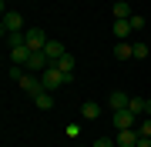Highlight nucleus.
Wrapping results in <instances>:
<instances>
[{
    "label": "nucleus",
    "mask_w": 151,
    "mask_h": 147,
    "mask_svg": "<svg viewBox=\"0 0 151 147\" xmlns=\"http://www.w3.org/2000/svg\"><path fill=\"white\" fill-rule=\"evenodd\" d=\"M148 114H151V100H148Z\"/></svg>",
    "instance_id": "obj_25"
},
{
    "label": "nucleus",
    "mask_w": 151,
    "mask_h": 147,
    "mask_svg": "<svg viewBox=\"0 0 151 147\" xmlns=\"http://www.w3.org/2000/svg\"><path fill=\"white\" fill-rule=\"evenodd\" d=\"M40 80H44V90H50V94H54V90L60 87V84H70V80H74V74H64L57 64H50L47 70L40 74Z\"/></svg>",
    "instance_id": "obj_1"
},
{
    "label": "nucleus",
    "mask_w": 151,
    "mask_h": 147,
    "mask_svg": "<svg viewBox=\"0 0 151 147\" xmlns=\"http://www.w3.org/2000/svg\"><path fill=\"white\" fill-rule=\"evenodd\" d=\"M47 67H50V57L44 54V50H34L30 60H27V74H44Z\"/></svg>",
    "instance_id": "obj_4"
},
{
    "label": "nucleus",
    "mask_w": 151,
    "mask_h": 147,
    "mask_svg": "<svg viewBox=\"0 0 151 147\" xmlns=\"http://www.w3.org/2000/svg\"><path fill=\"white\" fill-rule=\"evenodd\" d=\"M128 110H131L134 117H145V114H148V100H145V97H131Z\"/></svg>",
    "instance_id": "obj_15"
},
{
    "label": "nucleus",
    "mask_w": 151,
    "mask_h": 147,
    "mask_svg": "<svg viewBox=\"0 0 151 147\" xmlns=\"http://www.w3.org/2000/svg\"><path fill=\"white\" fill-rule=\"evenodd\" d=\"M54 64H57V67H60V70H64V74H74L77 60H74V54H60V57L54 60Z\"/></svg>",
    "instance_id": "obj_14"
},
{
    "label": "nucleus",
    "mask_w": 151,
    "mask_h": 147,
    "mask_svg": "<svg viewBox=\"0 0 151 147\" xmlns=\"http://www.w3.org/2000/svg\"><path fill=\"white\" fill-rule=\"evenodd\" d=\"M131 57H134V44L118 40V44H114V60H131Z\"/></svg>",
    "instance_id": "obj_9"
},
{
    "label": "nucleus",
    "mask_w": 151,
    "mask_h": 147,
    "mask_svg": "<svg viewBox=\"0 0 151 147\" xmlns=\"http://www.w3.org/2000/svg\"><path fill=\"white\" fill-rule=\"evenodd\" d=\"M30 54H34L30 47H14V50H10V64H14V67H24V70H27V60H30Z\"/></svg>",
    "instance_id": "obj_7"
},
{
    "label": "nucleus",
    "mask_w": 151,
    "mask_h": 147,
    "mask_svg": "<svg viewBox=\"0 0 151 147\" xmlns=\"http://www.w3.org/2000/svg\"><path fill=\"white\" fill-rule=\"evenodd\" d=\"M7 47H27V37H24V30H17V33H7Z\"/></svg>",
    "instance_id": "obj_18"
},
{
    "label": "nucleus",
    "mask_w": 151,
    "mask_h": 147,
    "mask_svg": "<svg viewBox=\"0 0 151 147\" xmlns=\"http://www.w3.org/2000/svg\"><path fill=\"white\" fill-rule=\"evenodd\" d=\"M24 37H27V47L30 50H44V47H47V33H44L40 27H27Z\"/></svg>",
    "instance_id": "obj_5"
},
{
    "label": "nucleus",
    "mask_w": 151,
    "mask_h": 147,
    "mask_svg": "<svg viewBox=\"0 0 151 147\" xmlns=\"http://www.w3.org/2000/svg\"><path fill=\"white\" fill-rule=\"evenodd\" d=\"M81 117H84V120H97V117H101V104L84 100V104H81Z\"/></svg>",
    "instance_id": "obj_10"
},
{
    "label": "nucleus",
    "mask_w": 151,
    "mask_h": 147,
    "mask_svg": "<svg viewBox=\"0 0 151 147\" xmlns=\"http://www.w3.org/2000/svg\"><path fill=\"white\" fill-rule=\"evenodd\" d=\"M44 54H47V57H50V64H54V60H57L60 54H67V50L60 47V40H47V47H44Z\"/></svg>",
    "instance_id": "obj_16"
},
{
    "label": "nucleus",
    "mask_w": 151,
    "mask_h": 147,
    "mask_svg": "<svg viewBox=\"0 0 151 147\" xmlns=\"http://www.w3.org/2000/svg\"><path fill=\"white\" fill-rule=\"evenodd\" d=\"M131 20H114V40H128L131 37Z\"/></svg>",
    "instance_id": "obj_12"
},
{
    "label": "nucleus",
    "mask_w": 151,
    "mask_h": 147,
    "mask_svg": "<svg viewBox=\"0 0 151 147\" xmlns=\"http://www.w3.org/2000/svg\"><path fill=\"white\" fill-rule=\"evenodd\" d=\"M134 147H151V137H145V134H138V144Z\"/></svg>",
    "instance_id": "obj_24"
},
{
    "label": "nucleus",
    "mask_w": 151,
    "mask_h": 147,
    "mask_svg": "<svg viewBox=\"0 0 151 147\" xmlns=\"http://www.w3.org/2000/svg\"><path fill=\"white\" fill-rule=\"evenodd\" d=\"M74 147H84V144H74Z\"/></svg>",
    "instance_id": "obj_26"
},
{
    "label": "nucleus",
    "mask_w": 151,
    "mask_h": 147,
    "mask_svg": "<svg viewBox=\"0 0 151 147\" xmlns=\"http://www.w3.org/2000/svg\"><path fill=\"white\" fill-rule=\"evenodd\" d=\"M24 74H27V70H24V67H14V64H10V70H7V77H10V80H20Z\"/></svg>",
    "instance_id": "obj_20"
},
{
    "label": "nucleus",
    "mask_w": 151,
    "mask_h": 147,
    "mask_svg": "<svg viewBox=\"0 0 151 147\" xmlns=\"http://www.w3.org/2000/svg\"><path fill=\"white\" fill-rule=\"evenodd\" d=\"M114 144H118V147H134V144H138V127H128V131H118V137H114Z\"/></svg>",
    "instance_id": "obj_8"
},
{
    "label": "nucleus",
    "mask_w": 151,
    "mask_h": 147,
    "mask_svg": "<svg viewBox=\"0 0 151 147\" xmlns=\"http://www.w3.org/2000/svg\"><path fill=\"white\" fill-rule=\"evenodd\" d=\"M34 104H37L40 110H50V107H54V94H50V90H40L37 97H34Z\"/></svg>",
    "instance_id": "obj_17"
},
{
    "label": "nucleus",
    "mask_w": 151,
    "mask_h": 147,
    "mask_svg": "<svg viewBox=\"0 0 151 147\" xmlns=\"http://www.w3.org/2000/svg\"><path fill=\"white\" fill-rule=\"evenodd\" d=\"M148 57V44H134V60H145Z\"/></svg>",
    "instance_id": "obj_21"
},
{
    "label": "nucleus",
    "mask_w": 151,
    "mask_h": 147,
    "mask_svg": "<svg viewBox=\"0 0 151 147\" xmlns=\"http://www.w3.org/2000/svg\"><path fill=\"white\" fill-rule=\"evenodd\" d=\"M91 147H114V141H111V137H97Z\"/></svg>",
    "instance_id": "obj_23"
},
{
    "label": "nucleus",
    "mask_w": 151,
    "mask_h": 147,
    "mask_svg": "<svg viewBox=\"0 0 151 147\" xmlns=\"http://www.w3.org/2000/svg\"><path fill=\"white\" fill-rule=\"evenodd\" d=\"M17 30H24V17L17 10H7L4 13V23H0V33L7 37V33H17Z\"/></svg>",
    "instance_id": "obj_2"
},
{
    "label": "nucleus",
    "mask_w": 151,
    "mask_h": 147,
    "mask_svg": "<svg viewBox=\"0 0 151 147\" xmlns=\"http://www.w3.org/2000/svg\"><path fill=\"white\" fill-rule=\"evenodd\" d=\"M128 20H131V27H134V30H141V27H145V17H141V13H134V17H128Z\"/></svg>",
    "instance_id": "obj_22"
},
{
    "label": "nucleus",
    "mask_w": 151,
    "mask_h": 147,
    "mask_svg": "<svg viewBox=\"0 0 151 147\" xmlns=\"http://www.w3.org/2000/svg\"><path fill=\"white\" fill-rule=\"evenodd\" d=\"M128 17H134L131 13V4L128 0H114V20H128Z\"/></svg>",
    "instance_id": "obj_13"
},
{
    "label": "nucleus",
    "mask_w": 151,
    "mask_h": 147,
    "mask_svg": "<svg viewBox=\"0 0 151 147\" xmlns=\"http://www.w3.org/2000/svg\"><path fill=\"white\" fill-rule=\"evenodd\" d=\"M138 120H141V117H134L131 110H114V127H118V131H128V127H138Z\"/></svg>",
    "instance_id": "obj_6"
},
{
    "label": "nucleus",
    "mask_w": 151,
    "mask_h": 147,
    "mask_svg": "<svg viewBox=\"0 0 151 147\" xmlns=\"http://www.w3.org/2000/svg\"><path fill=\"white\" fill-rule=\"evenodd\" d=\"M17 84H20V90H24V94H30V97H37V94L44 90V80H40V74H24Z\"/></svg>",
    "instance_id": "obj_3"
},
{
    "label": "nucleus",
    "mask_w": 151,
    "mask_h": 147,
    "mask_svg": "<svg viewBox=\"0 0 151 147\" xmlns=\"http://www.w3.org/2000/svg\"><path fill=\"white\" fill-rule=\"evenodd\" d=\"M108 100H111V110H128V104H131V97H128L124 90H114Z\"/></svg>",
    "instance_id": "obj_11"
},
{
    "label": "nucleus",
    "mask_w": 151,
    "mask_h": 147,
    "mask_svg": "<svg viewBox=\"0 0 151 147\" xmlns=\"http://www.w3.org/2000/svg\"><path fill=\"white\" fill-rule=\"evenodd\" d=\"M138 134H145V137H151V114H145L138 120Z\"/></svg>",
    "instance_id": "obj_19"
}]
</instances>
